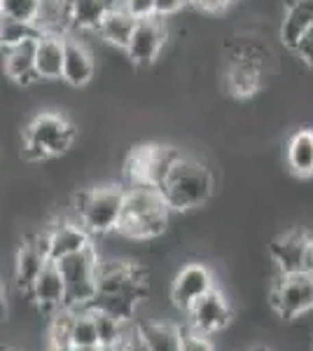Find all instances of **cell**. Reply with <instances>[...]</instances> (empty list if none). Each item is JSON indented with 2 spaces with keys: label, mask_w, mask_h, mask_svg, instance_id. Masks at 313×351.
Wrapping results in <instances>:
<instances>
[{
  "label": "cell",
  "mask_w": 313,
  "mask_h": 351,
  "mask_svg": "<svg viewBox=\"0 0 313 351\" xmlns=\"http://www.w3.org/2000/svg\"><path fill=\"white\" fill-rule=\"evenodd\" d=\"M171 213H187L201 208L215 195V171L199 157L180 155L159 185Z\"/></svg>",
  "instance_id": "6da1fadb"
},
{
  "label": "cell",
  "mask_w": 313,
  "mask_h": 351,
  "mask_svg": "<svg viewBox=\"0 0 313 351\" xmlns=\"http://www.w3.org/2000/svg\"><path fill=\"white\" fill-rule=\"evenodd\" d=\"M171 208L159 188L152 185H127L124 208L117 225V234L129 241H152L168 230Z\"/></svg>",
  "instance_id": "7a4b0ae2"
},
{
  "label": "cell",
  "mask_w": 313,
  "mask_h": 351,
  "mask_svg": "<svg viewBox=\"0 0 313 351\" xmlns=\"http://www.w3.org/2000/svg\"><path fill=\"white\" fill-rule=\"evenodd\" d=\"M77 138L75 124L54 110L38 112L24 132V160L45 162L66 155Z\"/></svg>",
  "instance_id": "3957f363"
},
{
  "label": "cell",
  "mask_w": 313,
  "mask_h": 351,
  "mask_svg": "<svg viewBox=\"0 0 313 351\" xmlns=\"http://www.w3.org/2000/svg\"><path fill=\"white\" fill-rule=\"evenodd\" d=\"M124 208V185H96L79 192L75 220L94 237H108L117 230Z\"/></svg>",
  "instance_id": "277c9868"
},
{
  "label": "cell",
  "mask_w": 313,
  "mask_h": 351,
  "mask_svg": "<svg viewBox=\"0 0 313 351\" xmlns=\"http://www.w3.org/2000/svg\"><path fill=\"white\" fill-rule=\"evenodd\" d=\"M66 286V309H87L96 300V265L99 253L89 246L79 253L56 260Z\"/></svg>",
  "instance_id": "5b68a950"
},
{
  "label": "cell",
  "mask_w": 313,
  "mask_h": 351,
  "mask_svg": "<svg viewBox=\"0 0 313 351\" xmlns=\"http://www.w3.org/2000/svg\"><path fill=\"white\" fill-rule=\"evenodd\" d=\"M269 307L283 321H297L313 311V274H276L269 286Z\"/></svg>",
  "instance_id": "8992f818"
},
{
  "label": "cell",
  "mask_w": 313,
  "mask_h": 351,
  "mask_svg": "<svg viewBox=\"0 0 313 351\" xmlns=\"http://www.w3.org/2000/svg\"><path fill=\"white\" fill-rule=\"evenodd\" d=\"M183 155L178 148L171 145H138L131 150L124 164V176H127V185H152L159 188L162 180L166 178L168 169L173 162Z\"/></svg>",
  "instance_id": "52a82bcc"
},
{
  "label": "cell",
  "mask_w": 313,
  "mask_h": 351,
  "mask_svg": "<svg viewBox=\"0 0 313 351\" xmlns=\"http://www.w3.org/2000/svg\"><path fill=\"white\" fill-rule=\"evenodd\" d=\"M168 43V26L162 16H147L136 21V28L131 33V40L124 49V54L131 59V64L138 68H147L162 56L164 47Z\"/></svg>",
  "instance_id": "ba28073f"
},
{
  "label": "cell",
  "mask_w": 313,
  "mask_h": 351,
  "mask_svg": "<svg viewBox=\"0 0 313 351\" xmlns=\"http://www.w3.org/2000/svg\"><path fill=\"white\" fill-rule=\"evenodd\" d=\"M187 321L185 324L195 330L203 332V335L213 337L220 335L222 330L231 326L234 321V307L231 302L227 300L225 293L220 291L218 286L213 291H208L203 298H199L190 309H187Z\"/></svg>",
  "instance_id": "9c48e42d"
},
{
  "label": "cell",
  "mask_w": 313,
  "mask_h": 351,
  "mask_svg": "<svg viewBox=\"0 0 313 351\" xmlns=\"http://www.w3.org/2000/svg\"><path fill=\"white\" fill-rule=\"evenodd\" d=\"M215 288V274L203 263H187L171 281V304L187 314V309Z\"/></svg>",
  "instance_id": "30bf717a"
},
{
  "label": "cell",
  "mask_w": 313,
  "mask_h": 351,
  "mask_svg": "<svg viewBox=\"0 0 313 351\" xmlns=\"http://www.w3.org/2000/svg\"><path fill=\"white\" fill-rule=\"evenodd\" d=\"M309 241L311 232L306 230H288L278 234L269 243V258L276 267V274H299V271H304Z\"/></svg>",
  "instance_id": "8fae6325"
},
{
  "label": "cell",
  "mask_w": 313,
  "mask_h": 351,
  "mask_svg": "<svg viewBox=\"0 0 313 351\" xmlns=\"http://www.w3.org/2000/svg\"><path fill=\"white\" fill-rule=\"evenodd\" d=\"M42 243L45 251H47L49 260H61L66 256H73V253H79L84 248L94 246V239L77 220H61V223L52 225L49 230H45L42 234Z\"/></svg>",
  "instance_id": "7c38bea8"
},
{
  "label": "cell",
  "mask_w": 313,
  "mask_h": 351,
  "mask_svg": "<svg viewBox=\"0 0 313 351\" xmlns=\"http://www.w3.org/2000/svg\"><path fill=\"white\" fill-rule=\"evenodd\" d=\"M264 82V64L250 56L234 54L225 71V89L234 99H250L262 89Z\"/></svg>",
  "instance_id": "4fadbf2b"
},
{
  "label": "cell",
  "mask_w": 313,
  "mask_h": 351,
  "mask_svg": "<svg viewBox=\"0 0 313 351\" xmlns=\"http://www.w3.org/2000/svg\"><path fill=\"white\" fill-rule=\"evenodd\" d=\"M28 295L45 314H56L59 309L66 307L64 276H61V269L54 260H47V265L40 269L36 281L28 288Z\"/></svg>",
  "instance_id": "5bb4252c"
},
{
  "label": "cell",
  "mask_w": 313,
  "mask_h": 351,
  "mask_svg": "<svg viewBox=\"0 0 313 351\" xmlns=\"http://www.w3.org/2000/svg\"><path fill=\"white\" fill-rule=\"evenodd\" d=\"M96 61L92 49L87 47L79 38L66 36L64 40V66H61V80L71 87H87L94 80Z\"/></svg>",
  "instance_id": "9a60e30c"
},
{
  "label": "cell",
  "mask_w": 313,
  "mask_h": 351,
  "mask_svg": "<svg viewBox=\"0 0 313 351\" xmlns=\"http://www.w3.org/2000/svg\"><path fill=\"white\" fill-rule=\"evenodd\" d=\"M313 26V0H286L281 21H278V38L292 52L299 38Z\"/></svg>",
  "instance_id": "2e32d148"
},
{
  "label": "cell",
  "mask_w": 313,
  "mask_h": 351,
  "mask_svg": "<svg viewBox=\"0 0 313 351\" xmlns=\"http://www.w3.org/2000/svg\"><path fill=\"white\" fill-rule=\"evenodd\" d=\"M64 40L66 36L59 33H40L33 43V59L40 80H61V66H64Z\"/></svg>",
  "instance_id": "e0dca14e"
},
{
  "label": "cell",
  "mask_w": 313,
  "mask_h": 351,
  "mask_svg": "<svg viewBox=\"0 0 313 351\" xmlns=\"http://www.w3.org/2000/svg\"><path fill=\"white\" fill-rule=\"evenodd\" d=\"M47 251H45L42 237H28V239L21 243L19 251H16V263H14V279L16 286L24 293H28V288L36 281V276L40 274V269L47 265Z\"/></svg>",
  "instance_id": "ac0fdd59"
},
{
  "label": "cell",
  "mask_w": 313,
  "mask_h": 351,
  "mask_svg": "<svg viewBox=\"0 0 313 351\" xmlns=\"http://www.w3.org/2000/svg\"><path fill=\"white\" fill-rule=\"evenodd\" d=\"M33 43H36V38L5 47V75L21 87H31V84L40 82L36 73V59H33Z\"/></svg>",
  "instance_id": "d6986e66"
},
{
  "label": "cell",
  "mask_w": 313,
  "mask_h": 351,
  "mask_svg": "<svg viewBox=\"0 0 313 351\" xmlns=\"http://www.w3.org/2000/svg\"><path fill=\"white\" fill-rule=\"evenodd\" d=\"M136 21L127 10H124L122 3H112L110 8H108V12L103 14V19L99 21V26H96V33H99V38L108 45H112L115 49H127V45L131 40V33H134L136 28Z\"/></svg>",
  "instance_id": "ffe728a7"
},
{
  "label": "cell",
  "mask_w": 313,
  "mask_h": 351,
  "mask_svg": "<svg viewBox=\"0 0 313 351\" xmlns=\"http://www.w3.org/2000/svg\"><path fill=\"white\" fill-rule=\"evenodd\" d=\"M286 162L295 178H313V129L299 127L286 143Z\"/></svg>",
  "instance_id": "44dd1931"
},
{
  "label": "cell",
  "mask_w": 313,
  "mask_h": 351,
  "mask_svg": "<svg viewBox=\"0 0 313 351\" xmlns=\"http://www.w3.org/2000/svg\"><path fill=\"white\" fill-rule=\"evenodd\" d=\"M68 3V24L75 31H96L115 0H66Z\"/></svg>",
  "instance_id": "7402d4cb"
},
{
  "label": "cell",
  "mask_w": 313,
  "mask_h": 351,
  "mask_svg": "<svg viewBox=\"0 0 313 351\" xmlns=\"http://www.w3.org/2000/svg\"><path fill=\"white\" fill-rule=\"evenodd\" d=\"M68 344L73 347H99L94 309H71L68 316Z\"/></svg>",
  "instance_id": "603a6c76"
},
{
  "label": "cell",
  "mask_w": 313,
  "mask_h": 351,
  "mask_svg": "<svg viewBox=\"0 0 313 351\" xmlns=\"http://www.w3.org/2000/svg\"><path fill=\"white\" fill-rule=\"evenodd\" d=\"M94 319H96V330H99V347H103L108 351H112L122 342L124 332H127V328L131 324V321H119L115 316L99 309H94Z\"/></svg>",
  "instance_id": "cb8c5ba5"
},
{
  "label": "cell",
  "mask_w": 313,
  "mask_h": 351,
  "mask_svg": "<svg viewBox=\"0 0 313 351\" xmlns=\"http://www.w3.org/2000/svg\"><path fill=\"white\" fill-rule=\"evenodd\" d=\"M143 330L152 351H178V332H175V326L152 321V324L143 326Z\"/></svg>",
  "instance_id": "d4e9b609"
},
{
  "label": "cell",
  "mask_w": 313,
  "mask_h": 351,
  "mask_svg": "<svg viewBox=\"0 0 313 351\" xmlns=\"http://www.w3.org/2000/svg\"><path fill=\"white\" fill-rule=\"evenodd\" d=\"M40 0H0V12L8 21L36 26Z\"/></svg>",
  "instance_id": "484cf974"
},
{
  "label": "cell",
  "mask_w": 313,
  "mask_h": 351,
  "mask_svg": "<svg viewBox=\"0 0 313 351\" xmlns=\"http://www.w3.org/2000/svg\"><path fill=\"white\" fill-rule=\"evenodd\" d=\"M175 332H178V351H215L213 337L203 335L187 324L175 326Z\"/></svg>",
  "instance_id": "4316f807"
},
{
  "label": "cell",
  "mask_w": 313,
  "mask_h": 351,
  "mask_svg": "<svg viewBox=\"0 0 313 351\" xmlns=\"http://www.w3.org/2000/svg\"><path fill=\"white\" fill-rule=\"evenodd\" d=\"M112 351H152V347H150V342H147L143 326L131 321L127 332H124V337H122V342H119Z\"/></svg>",
  "instance_id": "83f0119b"
},
{
  "label": "cell",
  "mask_w": 313,
  "mask_h": 351,
  "mask_svg": "<svg viewBox=\"0 0 313 351\" xmlns=\"http://www.w3.org/2000/svg\"><path fill=\"white\" fill-rule=\"evenodd\" d=\"M234 3L236 0H190L192 8L199 10V12H203V14H208V16L225 14Z\"/></svg>",
  "instance_id": "f1b7e54d"
},
{
  "label": "cell",
  "mask_w": 313,
  "mask_h": 351,
  "mask_svg": "<svg viewBox=\"0 0 313 351\" xmlns=\"http://www.w3.org/2000/svg\"><path fill=\"white\" fill-rule=\"evenodd\" d=\"M124 10L134 16V19H147L155 16V0H119Z\"/></svg>",
  "instance_id": "f546056e"
},
{
  "label": "cell",
  "mask_w": 313,
  "mask_h": 351,
  "mask_svg": "<svg viewBox=\"0 0 313 351\" xmlns=\"http://www.w3.org/2000/svg\"><path fill=\"white\" fill-rule=\"evenodd\" d=\"M292 52L299 56L301 64L309 66V68H313V26L309 28V31L304 33V36L299 38V43L295 45Z\"/></svg>",
  "instance_id": "4dcf8cb0"
},
{
  "label": "cell",
  "mask_w": 313,
  "mask_h": 351,
  "mask_svg": "<svg viewBox=\"0 0 313 351\" xmlns=\"http://www.w3.org/2000/svg\"><path fill=\"white\" fill-rule=\"evenodd\" d=\"M190 5V0H155V16L168 19V16L180 14Z\"/></svg>",
  "instance_id": "1f68e13d"
},
{
  "label": "cell",
  "mask_w": 313,
  "mask_h": 351,
  "mask_svg": "<svg viewBox=\"0 0 313 351\" xmlns=\"http://www.w3.org/2000/svg\"><path fill=\"white\" fill-rule=\"evenodd\" d=\"M71 351H108L103 347H73Z\"/></svg>",
  "instance_id": "d6a6232c"
},
{
  "label": "cell",
  "mask_w": 313,
  "mask_h": 351,
  "mask_svg": "<svg viewBox=\"0 0 313 351\" xmlns=\"http://www.w3.org/2000/svg\"><path fill=\"white\" fill-rule=\"evenodd\" d=\"M3 28H5V16L0 12V36H3Z\"/></svg>",
  "instance_id": "836d02e7"
}]
</instances>
